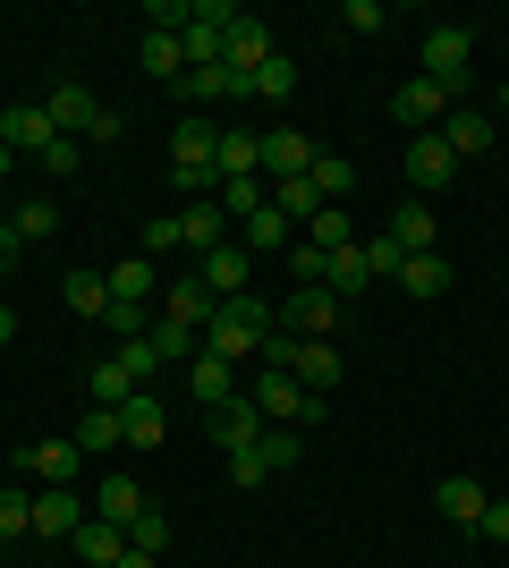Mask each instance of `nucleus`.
I'll return each mask as SVG.
<instances>
[{"mask_svg":"<svg viewBox=\"0 0 509 568\" xmlns=\"http://www.w3.org/2000/svg\"><path fill=\"white\" fill-rule=\"evenodd\" d=\"M255 458H264V475H289L297 458H306V433H297V425H264V442H255Z\"/></svg>","mask_w":509,"mask_h":568,"instance_id":"393cba45","label":"nucleus"},{"mask_svg":"<svg viewBox=\"0 0 509 568\" xmlns=\"http://www.w3.org/2000/svg\"><path fill=\"white\" fill-rule=\"evenodd\" d=\"M272 332H281V306H272L264 288H246V297H221V314L204 323V348L230 356V365H246V356H264Z\"/></svg>","mask_w":509,"mask_h":568,"instance_id":"f257e3e1","label":"nucleus"},{"mask_svg":"<svg viewBox=\"0 0 509 568\" xmlns=\"http://www.w3.org/2000/svg\"><path fill=\"white\" fill-rule=\"evenodd\" d=\"M306 179H315L323 204H339V195L357 187V162H339V153H323V144H315V170H306Z\"/></svg>","mask_w":509,"mask_h":568,"instance_id":"2f4dec72","label":"nucleus"},{"mask_svg":"<svg viewBox=\"0 0 509 568\" xmlns=\"http://www.w3.org/2000/svg\"><path fill=\"white\" fill-rule=\"evenodd\" d=\"M77 162H85V144H77V136H51V153H43V170H51V179H69Z\"/></svg>","mask_w":509,"mask_h":568,"instance_id":"a18cd8bd","label":"nucleus"},{"mask_svg":"<svg viewBox=\"0 0 509 568\" xmlns=\"http://www.w3.org/2000/svg\"><path fill=\"white\" fill-rule=\"evenodd\" d=\"M9 339H18V314H9V306H0V348H9Z\"/></svg>","mask_w":509,"mask_h":568,"instance_id":"603ef678","label":"nucleus"},{"mask_svg":"<svg viewBox=\"0 0 509 568\" xmlns=\"http://www.w3.org/2000/svg\"><path fill=\"white\" fill-rule=\"evenodd\" d=\"M69 442H77V450H85V458H94V450H120V407H85Z\"/></svg>","mask_w":509,"mask_h":568,"instance_id":"a878e982","label":"nucleus"},{"mask_svg":"<svg viewBox=\"0 0 509 568\" xmlns=\"http://www.w3.org/2000/svg\"><path fill=\"white\" fill-rule=\"evenodd\" d=\"M43 111H51V128H60V136H77V144H85V136H94V144H111V136H120V119L102 111V102L85 94V85H51V102H43Z\"/></svg>","mask_w":509,"mask_h":568,"instance_id":"7ed1b4c3","label":"nucleus"},{"mask_svg":"<svg viewBox=\"0 0 509 568\" xmlns=\"http://www.w3.org/2000/svg\"><path fill=\"white\" fill-rule=\"evenodd\" d=\"M9 170H18V153H9V144H0V179H9Z\"/></svg>","mask_w":509,"mask_h":568,"instance_id":"5fc2aeb1","label":"nucleus"},{"mask_svg":"<svg viewBox=\"0 0 509 568\" xmlns=\"http://www.w3.org/2000/svg\"><path fill=\"white\" fill-rule=\"evenodd\" d=\"M195 281L213 288V297H246V288H255V255L230 237V246H213V255H195Z\"/></svg>","mask_w":509,"mask_h":568,"instance_id":"6e6552de","label":"nucleus"},{"mask_svg":"<svg viewBox=\"0 0 509 568\" xmlns=\"http://www.w3.org/2000/svg\"><path fill=\"white\" fill-rule=\"evenodd\" d=\"M136 69H145V77H187V51H179V34H153V26H145V43H136Z\"/></svg>","mask_w":509,"mask_h":568,"instance_id":"bb28decb","label":"nucleus"},{"mask_svg":"<svg viewBox=\"0 0 509 568\" xmlns=\"http://www.w3.org/2000/svg\"><path fill=\"white\" fill-rule=\"evenodd\" d=\"M102 288L128 297V306H145V297H162V272H153V255H120L111 272H102Z\"/></svg>","mask_w":509,"mask_h":568,"instance_id":"aec40b11","label":"nucleus"},{"mask_svg":"<svg viewBox=\"0 0 509 568\" xmlns=\"http://www.w3.org/2000/svg\"><path fill=\"white\" fill-rule=\"evenodd\" d=\"M390 288H408V297H441V288H450V263H441V255H408Z\"/></svg>","mask_w":509,"mask_h":568,"instance_id":"cd10ccee","label":"nucleus"},{"mask_svg":"<svg viewBox=\"0 0 509 568\" xmlns=\"http://www.w3.org/2000/svg\"><path fill=\"white\" fill-rule=\"evenodd\" d=\"M255 102H297V60H281V51H272L264 69H255Z\"/></svg>","mask_w":509,"mask_h":568,"instance_id":"72a5a7b5","label":"nucleus"},{"mask_svg":"<svg viewBox=\"0 0 509 568\" xmlns=\"http://www.w3.org/2000/svg\"><path fill=\"white\" fill-rule=\"evenodd\" d=\"M9 272H18V230L0 221V281H9Z\"/></svg>","mask_w":509,"mask_h":568,"instance_id":"8fccbe9b","label":"nucleus"},{"mask_svg":"<svg viewBox=\"0 0 509 568\" xmlns=\"http://www.w3.org/2000/svg\"><path fill=\"white\" fill-rule=\"evenodd\" d=\"M213 442H221L230 458H238V450H255V442H264V407H255V399L213 407Z\"/></svg>","mask_w":509,"mask_h":568,"instance_id":"dca6fc26","label":"nucleus"},{"mask_svg":"<svg viewBox=\"0 0 509 568\" xmlns=\"http://www.w3.org/2000/svg\"><path fill=\"white\" fill-rule=\"evenodd\" d=\"M450 85H434V77H408V85H399V94H390V111H399V128H416V136H425V128H441V119H450Z\"/></svg>","mask_w":509,"mask_h":568,"instance_id":"0eeeda50","label":"nucleus"},{"mask_svg":"<svg viewBox=\"0 0 509 568\" xmlns=\"http://www.w3.org/2000/svg\"><path fill=\"white\" fill-rule=\"evenodd\" d=\"M213 314H221V297H213L204 281H195V272H187V281H170V288H162V323H187V332H204Z\"/></svg>","mask_w":509,"mask_h":568,"instance_id":"2eb2a0df","label":"nucleus"},{"mask_svg":"<svg viewBox=\"0 0 509 568\" xmlns=\"http://www.w3.org/2000/svg\"><path fill=\"white\" fill-rule=\"evenodd\" d=\"M136 509H145V484H136V475H102V484H94V518L102 526H120V535H128Z\"/></svg>","mask_w":509,"mask_h":568,"instance_id":"6ab92c4d","label":"nucleus"},{"mask_svg":"<svg viewBox=\"0 0 509 568\" xmlns=\"http://www.w3.org/2000/svg\"><path fill=\"white\" fill-rule=\"evenodd\" d=\"M153 356H162V365H195V356H204V332H187V323H153Z\"/></svg>","mask_w":509,"mask_h":568,"instance_id":"c756f323","label":"nucleus"},{"mask_svg":"<svg viewBox=\"0 0 509 568\" xmlns=\"http://www.w3.org/2000/svg\"><path fill=\"white\" fill-rule=\"evenodd\" d=\"M323 263H332V255H323L315 237H297V246H289V272H297V288H323Z\"/></svg>","mask_w":509,"mask_h":568,"instance_id":"79ce46f5","label":"nucleus"},{"mask_svg":"<svg viewBox=\"0 0 509 568\" xmlns=\"http://www.w3.org/2000/svg\"><path fill=\"white\" fill-rule=\"evenodd\" d=\"M315 170V136H297V128H264V179H306Z\"/></svg>","mask_w":509,"mask_h":568,"instance_id":"ddd939ff","label":"nucleus"},{"mask_svg":"<svg viewBox=\"0 0 509 568\" xmlns=\"http://www.w3.org/2000/svg\"><path fill=\"white\" fill-rule=\"evenodd\" d=\"M120 365H128V382L145 390L153 374H162V356H153V339H120Z\"/></svg>","mask_w":509,"mask_h":568,"instance_id":"a19ab883","label":"nucleus"},{"mask_svg":"<svg viewBox=\"0 0 509 568\" xmlns=\"http://www.w3.org/2000/svg\"><path fill=\"white\" fill-rule=\"evenodd\" d=\"M102 323H111V332H120V339H145L153 323H162V314H145V306H128V297H111V314H102Z\"/></svg>","mask_w":509,"mask_h":568,"instance_id":"ea45409f","label":"nucleus"},{"mask_svg":"<svg viewBox=\"0 0 509 568\" xmlns=\"http://www.w3.org/2000/svg\"><path fill=\"white\" fill-rule=\"evenodd\" d=\"M162 544H170V518H162V509L145 500V509L128 518V551H153V560H162Z\"/></svg>","mask_w":509,"mask_h":568,"instance_id":"4c0bfd02","label":"nucleus"},{"mask_svg":"<svg viewBox=\"0 0 509 568\" xmlns=\"http://www.w3.org/2000/svg\"><path fill=\"white\" fill-rule=\"evenodd\" d=\"M170 221H179V246H187V255L230 246V213H221V204H187V213H170Z\"/></svg>","mask_w":509,"mask_h":568,"instance_id":"a211bd4d","label":"nucleus"},{"mask_svg":"<svg viewBox=\"0 0 509 568\" xmlns=\"http://www.w3.org/2000/svg\"><path fill=\"white\" fill-rule=\"evenodd\" d=\"M264 60H272V26H264V18H238V26H230V43H221V69L255 77Z\"/></svg>","mask_w":509,"mask_h":568,"instance_id":"f3484780","label":"nucleus"},{"mask_svg":"<svg viewBox=\"0 0 509 568\" xmlns=\"http://www.w3.org/2000/svg\"><path fill=\"white\" fill-rule=\"evenodd\" d=\"M9 230H18V246H26V237H51V230H60V213H51V204H18Z\"/></svg>","mask_w":509,"mask_h":568,"instance_id":"c03bdc74","label":"nucleus"},{"mask_svg":"<svg viewBox=\"0 0 509 568\" xmlns=\"http://www.w3.org/2000/svg\"><path fill=\"white\" fill-rule=\"evenodd\" d=\"M51 136H60V128H51V111H43V102H0V144H9L18 162H43V153H51Z\"/></svg>","mask_w":509,"mask_h":568,"instance_id":"39448f33","label":"nucleus"},{"mask_svg":"<svg viewBox=\"0 0 509 568\" xmlns=\"http://www.w3.org/2000/svg\"><path fill=\"white\" fill-rule=\"evenodd\" d=\"M179 246V221H145V255H170Z\"/></svg>","mask_w":509,"mask_h":568,"instance_id":"de8ad7c7","label":"nucleus"},{"mask_svg":"<svg viewBox=\"0 0 509 568\" xmlns=\"http://www.w3.org/2000/svg\"><path fill=\"white\" fill-rule=\"evenodd\" d=\"M390 237H399V255H441V246H434V237H441L434 204H399V213H390Z\"/></svg>","mask_w":509,"mask_h":568,"instance_id":"4be33fe9","label":"nucleus"},{"mask_svg":"<svg viewBox=\"0 0 509 568\" xmlns=\"http://www.w3.org/2000/svg\"><path fill=\"white\" fill-rule=\"evenodd\" d=\"M408 179H416V195H434V187H450V179H459V153L441 144V128L408 136Z\"/></svg>","mask_w":509,"mask_h":568,"instance_id":"9d476101","label":"nucleus"},{"mask_svg":"<svg viewBox=\"0 0 509 568\" xmlns=\"http://www.w3.org/2000/svg\"><path fill=\"white\" fill-rule=\"evenodd\" d=\"M492 111H467V102H450V119H441V144L459 153V162H476V153H492Z\"/></svg>","mask_w":509,"mask_h":568,"instance_id":"4468645a","label":"nucleus"},{"mask_svg":"<svg viewBox=\"0 0 509 568\" xmlns=\"http://www.w3.org/2000/svg\"><path fill=\"white\" fill-rule=\"evenodd\" d=\"M26 467L43 475V484H69V475L85 467V450H77V442H34V450H26Z\"/></svg>","mask_w":509,"mask_h":568,"instance_id":"c85d7f7f","label":"nucleus"},{"mask_svg":"<svg viewBox=\"0 0 509 568\" xmlns=\"http://www.w3.org/2000/svg\"><path fill=\"white\" fill-rule=\"evenodd\" d=\"M297 221H281V213H272V204H264V213H246L238 221V246H246V255H272V246H297Z\"/></svg>","mask_w":509,"mask_h":568,"instance_id":"b1692460","label":"nucleus"},{"mask_svg":"<svg viewBox=\"0 0 509 568\" xmlns=\"http://www.w3.org/2000/svg\"><path fill=\"white\" fill-rule=\"evenodd\" d=\"M399 263H408V255H399V237H365V272H374V281H399Z\"/></svg>","mask_w":509,"mask_h":568,"instance_id":"58836bf2","label":"nucleus"},{"mask_svg":"<svg viewBox=\"0 0 509 568\" xmlns=\"http://www.w3.org/2000/svg\"><path fill=\"white\" fill-rule=\"evenodd\" d=\"M120 568H162V560H153V551H120Z\"/></svg>","mask_w":509,"mask_h":568,"instance_id":"3c124183","label":"nucleus"},{"mask_svg":"<svg viewBox=\"0 0 509 568\" xmlns=\"http://www.w3.org/2000/svg\"><path fill=\"white\" fill-rule=\"evenodd\" d=\"M0 221H9V204H0Z\"/></svg>","mask_w":509,"mask_h":568,"instance_id":"6e6d98bb","label":"nucleus"},{"mask_svg":"<svg viewBox=\"0 0 509 568\" xmlns=\"http://www.w3.org/2000/svg\"><path fill=\"white\" fill-rule=\"evenodd\" d=\"M69 544H77V560H85V568H120L128 535H120V526H102V518H85V526L69 535Z\"/></svg>","mask_w":509,"mask_h":568,"instance_id":"5701e85b","label":"nucleus"},{"mask_svg":"<svg viewBox=\"0 0 509 568\" xmlns=\"http://www.w3.org/2000/svg\"><path fill=\"white\" fill-rule=\"evenodd\" d=\"M339 26H348V34H374V26H383V0H348V9H339Z\"/></svg>","mask_w":509,"mask_h":568,"instance_id":"49530a36","label":"nucleus"},{"mask_svg":"<svg viewBox=\"0 0 509 568\" xmlns=\"http://www.w3.org/2000/svg\"><path fill=\"white\" fill-rule=\"evenodd\" d=\"M306 237H315L323 255H339V246H357V221L339 213V204H323V213H315V221H306Z\"/></svg>","mask_w":509,"mask_h":568,"instance_id":"f704fd0d","label":"nucleus"},{"mask_svg":"<svg viewBox=\"0 0 509 568\" xmlns=\"http://www.w3.org/2000/svg\"><path fill=\"white\" fill-rule=\"evenodd\" d=\"M272 213H281V221H297V230H306V221L323 213V195H315V179H281V187H272Z\"/></svg>","mask_w":509,"mask_h":568,"instance_id":"7c9ffc66","label":"nucleus"},{"mask_svg":"<svg viewBox=\"0 0 509 568\" xmlns=\"http://www.w3.org/2000/svg\"><path fill=\"white\" fill-rule=\"evenodd\" d=\"M60 297H69L77 314H111V288H102V272H69V281H60Z\"/></svg>","mask_w":509,"mask_h":568,"instance_id":"e433bc0d","label":"nucleus"},{"mask_svg":"<svg viewBox=\"0 0 509 568\" xmlns=\"http://www.w3.org/2000/svg\"><path fill=\"white\" fill-rule=\"evenodd\" d=\"M18 535H34V493H26V484H0V544H18Z\"/></svg>","mask_w":509,"mask_h":568,"instance_id":"473e14b6","label":"nucleus"},{"mask_svg":"<svg viewBox=\"0 0 509 568\" xmlns=\"http://www.w3.org/2000/svg\"><path fill=\"white\" fill-rule=\"evenodd\" d=\"M281 332L289 339H332L339 332V297L332 288H289V297H281Z\"/></svg>","mask_w":509,"mask_h":568,"instance_id":"423d86ee","label":"nucleus"},{"mask_svg":"<svg viewBox=\"0 0 509 568\" xmlns=\"http://www.w3.org/2000/svg\"><path fill=\"white\" fill-rule=\"evenodd\" d=\"M187 399L204 407V416H213V407H230V399H238V365L204 348V356H195V365H187Z\"/></svg>","mask_w":509,"mask_h":568,"instance_id":"f8f14e48","label":"nucleus"},{"mask_svg":"<svg viewBox=\"0 0 509 568\" xmlns=\"http://www.w3.org/2000/svg\"><path fill=\"white\" fill-rule=\"evenodd\" d=\"M485 484H467V475H441V484H434V509H441V518H450V526H485Z\"/></svg>","mask_w":509,"mask_h":568,"instance_id":"412c9836","label":"nucleus"},{"mask_svg":"<svg viewBox=\"0 0 509 568\" xmlns=\"http://www.w3.org/2000/svg\"><path fill=\"white\" fill-rule=\"evenodd\" d=\"M213 144H221V128H213V119H179V136H170V179L187 187V204H213V195H221Z\"/></svg>","mask_w":509,"mask_h":568,"instance_id":"f03ea898","label":"nucleus"},{"mask_svg":"<svg viewBox=\"0 0 509 568\" xmlns=\"http://www.w3.org/2000/svg\"><path fill=\"white\" fill-rule=\"evenodd\" d=\"M120 442H128V450H153V442H170V407L153 399V390H128V399H120Z\"/></svg>","mask_w":509,"mask_h":568,"instance_id":"9b49d317","label":"nucleus"},{"mask_svg":"<svg viewBox=\"0 0 509 568\" xmlns=\"http://www.w3.org/2000/svg\"><path fill=\"white\" fill-rule=\"evenodd\" d=\"M467 60H476V34H467V26H434V34H425V69H416V77H434V85L467 94Z\"/></svg>","mask_w":509,"mask_h":568,"instance_id":"20e7f679","label":"nucleus"},{"mask_svg":"<svg viewBox=\"0 0 509 568\" xmlns=\"http://www.w3.org/2000/svg\"><path fill=\"white\" fill-rule=\"evenodd\" d=\"M492 128H501V136H509V94H501V111H492Z\"/></svg>","mask_w":509,"mask_h":568,"instance_id":"864d4df0","label":"nucleus"},{"mask_svg":"<svg viewBox=\"0 0 509 568\" xmlns=\"http://www.w3.org/2000/svg\"><path fill=\"white\" fill-rule=\"evenodd\" d=\"M85 518H94V500H77L69 484H43V493H34V535H51V544H69Z\"/></svg>","mask_w":509,"mask_h":568,"instance_id":"1a4fd4ad","label":"nucleus"},{"mask_svg":"<svg viewBox=\"0 0 509 568\" xmlns=\"http://www.w3.org/2000/svg\"><path fill=\"white\" fill-rule=\"evenodd\" d=\"M221 213H230V230H238L246 213H264V179H221V195H213Z\"/></svg>","mask_w":509,"mask_h":568,"instance_id":"c9c22d12","label":"nucleus"},{"mask_svg":"<svg viewBox=\"0 0 509 568\" xmlns=\"http://www.w3.org/2000/svg\"><path fill=\"white\" fill-rule=\"evenodd\" d=\"M128 390H136V382H128V365H120V356H111V365H94V407H120Z\"/></svg>","mask_w":509,"mask_h":568,"instance_id":"37998d69","label":"nucleus"},{"mask_svg":"<svg viewBox=\"0 0 509 568\" xmlns=\"http://www.w3.org/2000/svg\"><path fill=\"white\" fill-rule=\"evenodd\" d=\"M485 535H492V544H509V500H485Z\"/></svg>","mask_w":509,"mask_h":568,"instance_id":"09e8293b","label":"nucleus"}]
</instances>
